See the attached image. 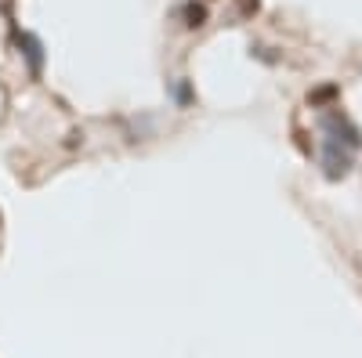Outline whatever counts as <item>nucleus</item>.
Returning <instances> with one entry per match:
<instances>
[{
  "mask_svg": "<svg viewBox=\"0 0 362 358\" xmlns=\"http://www.w3.org/2000/svg\"><path fill=\"white\" fill-rule=\"evenodd\" d=\"M341 95V87L337 83H326V87H319V91H312L308 95V105H322V102H334Z\"/></svg>",
  "mask_w": 362,
  "mask_h": 358,
  "instance_id": "obj_5",
  "label": "nucleus"
},
{
  "mask_svg": "<svg viewBox=\"0 0 362 358\" xmlns=\"http://www.w3.org/2000/svg\"><path fill=\"white\" fill-rule=\"evenodd\" d=\"M15 40H18L22 54L29 58V73L40 76V66H44V47H40V40H37L33 33H15Z\"/></svg>",
  "mask_w": 362,
  "mask_h": 358,
  "instance_id": "obj_3",
  "label": "nucleus"
},
{
  "mask_svg": "<svg viewBox=\"0 0 362 358\" xmlns=\"http://www.w3.org/2000/svg\"><path fill=\"white\" fill-rule=\"evenodd\" d=\"M203 22H206V8L196 4V0H189V4H185V25L189 29H199Z\"/></svg>",
  "mask_w": 362,
  "mask_h": 358,
  "instance_id": "obj_4",
  "label": "nucleus"
},
{
  "mask_svg": "<svg viewBox=\"0 0 362 358\" xmlns=\"http://www.w3.org/2000/svg\"><path fill=\"white\" fill-rule=\"evenodd\" d=\"M351 160H355L351 148H344V145H337V141H326V138H322V174L329 177V181L344 177V174L351 170Z\"/></svg>",
  "mask_w": 362,
  "mask_h": 358,
  "instance_id": "obj_2",
  "label": "nucleus"
},
{
  "mask_svg": "<svg viewBox=\"0 0 362 358\" xmlns=\"http://www.w3.org/2000/svg\"><path fill=\"white\" fill-rule=\"evenodd\" d=\"M319 127H322L326 141H337V145L351 148V153H358V148H362V131L351 124L341 109H326L322 119H319Z\"/></svg>",
  "mask_w": 362,
  "mask_h": 358,
  "instance_id": "obj_1",
  "label": "nucleus"
}]
</instances>
